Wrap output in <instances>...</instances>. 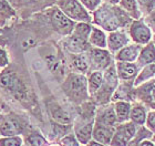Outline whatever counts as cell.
Masks as SVG:
<instances>
[{
	"label": "cell",
	"instance_id": "8",
	"mask_svg": "<svg viewBox=\"0 0 155 146\" xmlns=\"http://www.w3.org/2000/svg\"><path fill=\"white\" fill-rule=\"evenodd\" d=\"M21 125L13 118H7L0 124V133L3 136H15L21 132Z\"/></svg>",
	"mask_w": 155,
	"mask_h": 146
},
{
	"label": "cell",
	"instance_id": "29",
	"mask_svg": "<svg viewBox=\"0 0 155 146\" xmlns=\"http://www.w3.org/2000/svg\"><path fill=\"white\" fill-rule=\"evenodd\" d=\"M60 146H78V142L73 136H67L61 141Z\"/></svg>",
	"mask_w": 155,
	"mask_h": 146
},
{
	"label": "cell",
	"instance_id": "17",
	"mask_svg": "<svg viewBox=\"0 0 155 146\" xmlns=\"http://www.w3.org/2000/svg\"><path fill=\"white\" fill-rule=\"evenodd\" d=\"M92 131H93V125L92 123L87 124L83 127H81L77 131V137L80 143H89L91 136H92Z\"/></svg>",
	"mask_w": 155,
	"mask_h": 146
},
{
	"label": "cell",
	"instance_id": "33",
	"mask_svg": "<svg viewBox=\"0 0 155 146\" xmlns=\"http://www.w3.org/2000/svg\"><path fill=\"white\" fill-rule=\"evenodd\" d=\"M8 63V58H7V54L5 50L0 49V67H5Z\"/></svg>",
	"mask_w": 155,
	"mask_h": 146
},
{
	"label": "cell",
	"instance_id": "38",
	"mask_svg": "<svg viewBox=\"0 0 155 146\" xmlns=\"http://www.w3.org/2000/svg\"><path fill=\"white\" fill-rule=\"evenodd\" d=\"M107 1H110V2H112V3H116V2H119V0H107Z\"/></svg>",
	"mask_w": 155,
	"mask_h": 146
},
{
	"label": "cell",
	"instance_id": "26",
	"mask_svg": "<svg viewBox=\"0 0 155 146\" xmlns=\"http://www.w3.org/2000/svg\"><path fill=\"white\" fill-rule=\"evenodd\" d=\"M28 144L30 146H45V140L41 135H39V134H32V135H30L28 137V140H27Z\"/></svg>",
	"mask_w": 155,
	"mask_h": 146
},
{
	"label": "cell",
	"instance_id": "39",
	"mask_svg": "<svg viewBox=\"0 0 155 146\" xmlns=\"http://www.w3.org/2000/svg\"><path fill=\"white\" fill-rule=\"evenodd\" d=\"M153 97H154V100H155V88L153 89Z\"/></svg>",
	"mask_w": 155,
	"mask_h": 146
},
{
	"label": "cell",
	"instance_id": "2",
	"mask_svg": "<svg viewBox=\"0 0 155 146\" xmlns=\"http://www.w3.org/2000/svg\"><path fill=\"white\" fill-rule=\"evenodd\" d=\"M114 10L115 9H111L109 7H102L95 12L97 22L109 31H113V30L117 29L121 24L119 16L115 15Z\"/></svg>",
	"mask_w": 155,
	"mask_h": 146
},
{
	"label": "cell",
	"instance_id": "40",
	"mask_svg": "<svg viewBox=\"0 0 155 146\" xmlns=\"http://www.w3.org/2000/svg\"><path fill=\"white\" fill-rule=\"evenodd\" d=\"M50 146H60V145H57V144H52V145H50Z\"/></svg>",
	"mask_w": 155,
	"mask_h": 146
},
{
	"label": "cell",
	"instance_id": "24",
	"mask_svg": "<svg viewBox=\"0 0 155 146\" xmlns=\"http://www.w3.org/2000/svg\"><path fill=\"white\" fill-rule=\"evenodd\" d=\"M52 115H53V117H54L55 120L59 121V122H61V123H69V122H70L69 115L59 106H57L55 110L52 111Z\"/></svg>",
	"mask_w": 155,
	"mask_h": 146
},
{
	"label": "cell",
	"instance_id": "6",
	"mask_svg": "<svg viewBox=\"0 0 155 146\" xmlns=\"http://www.w3.org/2000/svg\"><path fill=\"white\" fill-rule=\"evenodd\" d=\"M131 36L135 42L144 44L151 39V31L142 22H134L131 28Z\"/></svg>",
	"mask_w": 155,
	"mask_h": 146
},
{
	"label": "cell",
	"instance_id": "27",
	"mask_svg": "<svg viewBox=\"0 0 155 146\" xmlns=\"http://www.w3.org/2000/svg\"><path fill=\"white\" fill-rule=\"evenodd\" d=\"M74 65L77 67L78 70L80 71H85L87 69V62L83 57H79L74 60Z\"/></svg>",
	"mask_w": 155,
	"mask_h": 146
},
{
	"label": "cell",
	"instance_id": "4",
	"mask_svg": "<svg viewBox=\"0 0 155 146\" xmlns=\"http://www.w3.org/2000/svg\"><path fill=\"white\" fill-rule=\"evenodd\" d=\"M0 86L6 90H9L13 94H21L23 92L22 84L17 79L16 74L11 71L3 72L0 76Z\"/></svg>",
	"mask_w": 155,
	"mask_h": 146
},
{
	"label": "cell",
	"instance_id": "15",
	"mask_svg": "<svg viewBox=\"0 0 155 146\" xmlns=\"http://www.w3.org/2000/svg\"><path fill=\"white\" fill-rule=\"evenodd\" d=\"M90 43L99 48H105L107 47V40H105V36L104 33L99 29H93L90 33Z\"/></svg>",
	"mask_w": 155,
	"mask_h": 146
},
{
	"label": "cell",
	"instance_id": "31",
	"mask_svg": "<svg viewBox=\"0 0 155 146\" xmlns=\"http://www.w3.org/2000/svg\"><path fill=\"white\" fill-rule=\"evenodd\" d=\"M147 126L155 132V112H151L147 116Z\"/></svg>",
	"mask_w": 155,
	"mask_h": 146
},
{
	"label": "cell",
	"instance_id": "11",
	"mask_svg": "<svg viewBox=\"0 0 155 146\" xmlns=\"http://www.w3.org/2000/svg\"><path fill=\"white\" fill-rule=\"evenodd\" d=\"M91 57L93 59V61L99 67H102V68H105L110 63V55L104 50L93 49V50H91Z\"/></svg>",
	"mask_w": 155,
	"mask_h": 146
},
{
	"label": "cell",
	"instance_id": "37",
	"mask_svg": "<svg viewBox=\"0 0 155 146\" xmlns=\"http://www.w3.org/2000/svg\"><path fill=\"white\" fill-rule=\"evenodd\" d=\"M87 146H105V145L99 143V142H97V141H91V142L87 143Z\"/></svg>",
	"mask_w": 155,
	"mask_h": 146
},
{
	"label": "cell",
	"instance_id": "23",
	"mask_svg": "<svg viewBox=\"0 0 155 146\" xmlns=\"http://www.w3.org/2000/svg\"><path fill=\"white\" fill-rule=\"evenodd\" d=\"M101 121H102V124H103V125L112 126L116 121V116H115V114H114V111L112 110V109H111V110H107V112L102 115Z\"/></svg>",
	"mask_w": 155,
	"mask_h": 146
},
{
	"label": "cell",
	"instance_id": "3",
	"mask_svg": "<svg viewBox=\"0 0 155 146\" xmlns=\"http://www.w3.org/2000/svg\"><path fill=\"white\" fill-rule=\"evenodd\" d=\"M135 136V126L133 123H125L120 125L115 131L111 145L112 146H127L133 137Z\"/></svg>",
	"mask_w": 155,
	"mask_h": 146
},
{
	"label": "cell",
	"instance_id": "19",
	"mask_svg": "<svg viewBox=\"0 0 155 146\" xmlns=\"http://www.w3.org/2000/svg\"><path fill=\"white\" fill-rule=\"evenodd\" d=\"M102 81H103V76H102L101 72H93L90 75V79H89V88H90L91 93L95 92L97 89L100 88L101 84H102Z\"/></svg>",
	"mask_w": 155,
	"mask_h": 146
},
{
	"label": "cell",
	"instance_id": "41",
	"mask_svg": "<svg viewBox=\"0 0 155 146\" xmlns=\"http://www.w3.org/2000/svg\"><path fill=\"white\" fill-rule=\"evenodd\" d=\"M18 1H29V0H18Z\"/></svg>",
	"mask_w": 155,
	"mask_h": 146
},
{
	"label": "cell",
	"instance_id": "5",
	"mask_svg": "<svg viewBox=\"0 0 155 146\" xmlns=\"http://www.w3.org/2000/svg\"><path fill=\"white\" fill-rule=\"evenodd\" d=\"M53 27L62 34H68L73 29V22L62 12L61 10H54L52 15Z\"/></svg>",
	"mask_w": 155,
	"mask_h": 146
},
{
	"label": "cell",
	"instance_id": "22",
	"mask_svg": "<svg viewBox=\"0 0 155 146\" xmlns=\"http://www.w3.org/2000/svg\"><path fill=\"white\" fill-rule=\"evenodd\" d=\"M154 73H155V64H151V65H149V67H146V68L143 70L142 73L139 75V78L136 79L135 85L140 84V83L144 81L145 79H149L150 76H152Z\"/></svg>",
	"mask_w": 155,
	"mask_h": 146
},
{
	"label": "cell",
	"instance_id": "30",
	"mask_svg": "<svg viewBox=\"0 0 155 146\" xmlns=\"http://www.w3.org/2000/svg\"><path fill=\"white\" fill-rule=\"evenodd\" d=\"M81 2L83 3L87 9L93 10V9H95V7L100 3V0H81Z\"/></svg>",
	"mask_w": 155,
	"mask_h": 146
},
{
	"label": "cell",
	"instance_id": "34",
	"mask_svg": "<svg viewBox=\"0 0 155 146\" xmlns=\"http://www.w3.org/2000/svg\"><path fill=\"white\" fill-rule=\"evenodd\" d=\"M139 2L141 3L143 7H146V8H151V7L154 6L155 0H139Z\"/></svg>",
	"mask_w": 155,
	"mask_h": 146
},
{
	"label": "cell",
	"instance_id": "20",
	"mask_svg": "<svg viewBox=\"0 0 155 146\" xmlns=\"http://www.w3.org/2000/svg\"><path fill=\"white\" fill-rule=\"evenodd\" d=\"M131 118H132L133 122L136 124H140V125L144 124L146 120V115H145L144 109L141 106L134 107L132 110V112H131Z\"/></svg>",
	"mask_w": 155,
	"mask_h": 146
},
{
	"label": "cell",
	"instance_id": "21",
	"mask_svg": "<svg viewBox=\"0 0 155 146\" xmlns=\"http://www.w3.org/2000/svg\"><path fill=\"white\" fill-rule=\"evenodd\" d=\"M90 33H91L90 27L87 26V24H85V23H80V24H78L77 28H75L74 36L87 40V38L90 37Z\"/></svg>",
	"mask_w": 155,
	"mask_h": 146
},
{
	"label": "cell",
	"instance_id": "18",
	"mask_svg": "<svg viewBox=\"0 0 155 146\" xmlns=\"http://www.w3.org/2000/svg\"><path fill=\"white\" fill-rule=\"evenodd\" d=\"M116 118L119 122H123L129 118L130 114V104L125 102H119L115 105Z\"/></svg>",
	"mask_w": 155,
	"mask_h": 146
},
{
	"label": "cell",
	"instance_id": "36",
	"mask_svg": "<svg viewBox=\"0 0 155 146\" xmlns=\"http://www.w3.org/2000/svg\"><path fill=\"white\" fill-rule=\"evenodd\" d=\"M140 146H155V145L152 143V142H150V141L144 140V141H142V142L140 143Z\"/></svg>",
	"mask_w": 155,
	"mask_h": 146
},
{
	"label": "cell",
	"instance_id": "28",
	"mask_svg": "<svg viewBox=\"0 0 155 146\" xmlns=\"http://www.w3.org/2000/svg\"><path fill=\"white\" fill-rule=\"evenodd\" d=\"M122 5L126 10L129 11H135L136 2L135 0H122Z\"/></svg>",
	"mask_w": 155,
	"mask_h": 146
},
{
	"label": "cell",
	"instance_id": "1",
	"mask_svg": "<svg viewBox=\"0 0 155 146\" xmlns=\"http://www.w3.org/2000/svg\"><path fill=\"white\" fill-rule=\"evenodd\" d=\"M59 7L61 8L62 12L65 16L70 17L71 19L80 20V21L90 20L87 11L77 0H59Z\"/></svg>",
	"mask_w": 155,
	"mask_h": 146
},
{
	"label": "cell",
	"instance_id": "32",
	"mask_svg": "<svg viewBox=\"0 0 155 146\" xmlns=\"http://www.w3.org/2000/svg\"><path fill=\"white\" fill-rule=\"evenodd\" d=\"M146 22H147L150 28H152L153 31L155 32V12L151 13V15L146 18Z\"/></svg>",
	"mask_w": 155,
	"mask_h": 146
},
{
	"label": "cell",
	"instance_id": "14",
	"mask_svg": "<svg viewBox=\"0 0 155 146\" xmlns=\"http://www.w3.org/2000/svg\"><path fill=\"white\" fill-rule=\"evenodd\" d=\"M117 70H119V75L124 80L131 79L134 76L136 73V67L132 63H125L121 62L117 64Z\"/></svg>",
	"mask_w": 155,
	"mask_h": 146
},
{
	"label": "cell",
	"instance_id": "16",
	"mask_svg": "<svg viewBox=\"0 0 155 146\" xmlns=\"http://www.w3.org/2000/svg\"><path fill=\"white\" fill-rule=\"evenodd\" d=\"M68 48L72 52H82L87 49V40L77 36H72L68 40Z\"/></svg>",
	"mask_w": 155,
	"mask_h": 146
},
{
	"label": "cell",
	"instance_id": "7",
	"mask_svg": "<svg viewBox=\"0 0 155 146\" xmlns=\"http://www.w3.org/2000/svg\"><path fill=\"white\" fill-rule=\"evenodd\" d=\"M92 135H93L94 140L97 141V142L104 144V145H107V144H111V141H112L114 133L113 131L111 130L109 126H107V125L97 124L95 128H94Z\"/></svg>",
	"mask_w": 155,
	"mask_h": 146
},
{
	"label": "cell",
	"instance_id": "13",
	"mask_svg": "<svg viewBox=\"0 0 155 146\" xmlns=\"http://www.w3.org/2000/svg\"><path fill=\"white\" fill-rule=\"evenodd\" d=\"M139 62L141 64H149L155 62V46L153 43H150L144 48L140 54Z\"/></svg>",
	"mask_w": 155,
	"mask_h": 146
},
{
	"label": "cell",
	"instance_id": "10",
	"mask_svg": "<svg viewBox=\"0 0 155 146\" xmlns=\"http://www.w3.org/2000/svg\"><path fill=\"white\" fill-rule=\"evenodd\" d=\"M140 52V47L137 46H131L127 48L122 49L121 51L117 53L116 59L121 62H132L137 58V54Z\"/></svg>",
	"mask_w": 155,
	"mask_h": 146
},
{
	"label": "cell",
	"instance_id": "25",
	"mask_svg": "<svg viewBox=\"0 0 155 146\" xmlns=\"http://www.w3.org/2000/svg\"><path fill=\"white\" fill-rule=\"evenodd\" d=\"M22 140L18 136H9L0 140V146H21Z\"/></svg>",
	"mask_w": 155,
	"mask_h": 146
},
{
	"label": "cell",
	"instance_id": "12",
	"mask_svg": "<svg viewBox=\"0 0 155 146\" xmlns=\"http://www.w3.org/2000/svg\"><path fill=\"white\" fill-rule=\"evenodd\" d=\"M126 43H127V38L123 33L113 32L109 37V48L111 50H117L125 46Z\"/></svg>",
	"mask_w": 155,
	"mask_h": 146
},
{
	"label": "cell",
	"instance_id": "35",
	"mask_svg": "<svg viewBox=\"0 0 155 146\" xmlns=\"http://www.w3.org/2000/svg\"><path fill=\"white\" fill-rule=\"evenodd\" d=\"M142 140V136H139V138H135V140H133L132 142H130L127 144V146H140V141Z\"/></svg>",
	"mask_w": 155,
	"mask_h": 146
},
{
	"label": "cell",
	"instance_id": "9",
	"mask_svg": "<svg viewBox=\"0 0 155 146\" xmlns=\"http://www.w3.org/2000/svg\"><path fill=\"white\" fill-rule=\"evenodd\" d=\"M85 79L82 75H73L70 81V91L74 96H81L85 94Z\"/></svg>",
	"mask_w": 155,
	"mask_h": 146
}]
</instances>
